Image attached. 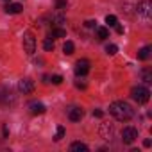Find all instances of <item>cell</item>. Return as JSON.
I'll return each instance as SVG.
<instances>
[{
	"instance_id": "obj_1",
	"label": "cell",
	"mask_w": 152,
	"mask_h": 152,
	"mask_svg": "<svg viewBox=\"0 0 152 152\" xmlns=\"http://www.w3.org/2000/svg\"><path fill=\"white\" fill-rule=\"evenodd\" d=\"M109 113H111L118 122H129V120L134 116L132 107H131L127 102H124V100H116V102H113V104L109 106Z\"/></svg>"
},
{
	"instance_id": "obj_2",
	"label": "cell",
	"mask_w": 152,
	"mask_h": 152,
	"mask_svg": "<svg viewBox=\"0 0 152 152\" xmlns=\"http://www.w3.org/2000/svg\"><path fill=\"white\" fill-rule=\"evenodd\" d=\"M131 95H132V99H134L138 104H147V102H148V99H150V91H148L147 88H143V86L132 88Z\"/></svg>"
},
{
	"instance_id": "obj_3",
	"label": "cell",
	"mask_w": 152,
	"mask_h": 152,
	"mask_svg": "<svg viewBox=\"0 0 152 152\" xmlns=\"http://www.w3.org/2000/svg\"><path fill=\"white\" fill-rule=\"evenodd\" d=\"M23 50L27 54H34V50H36V38H34L32 32H25L23 34Z\"/></svg>"
},
{
	"instance_id": "obj_4",
	"label": "cell",
	"mask_w": 152,
	"mask_h": 152,
	"mask_svg": "<svg viewBox=\"0 0 152 152\" xmlns=\"http://www.w3.org/2000/svg\"><path fill=\"white\" fill-rule=\"evenodd\" d=\"M136 138H138V131H136L134 127H125V129L122 131V141H124V143L131 145V143L136 141Z\"/></svg>"
},
{
	"instance_id": "obj_5",
	"label": "cell",
	"mask_w": 152,
	"mask_h": 152,
	"mask_svg": "<svg viewBox=\"0 0 152 152\" xmlns=\"http://www.w3.org/2000/svg\"><path fill=\"white\" fill-rule=\"evenodd\" d=\"M136 11H138V15H141L145 20H148V18H150V13H152V4H150V0H143V2H140V4L136 6Z\"/></svg>"
},
{
	"instance_id": "obj_6",
	"label": "cell",
	"mask_w": 152,
	"mask_h": 152,
	"mask_svg": "<svg viewBox=\"0 0 152 152\" xmlns=\"http://www.w3.org/2000/svg\"><path fill=\"white\" fill-rule=\"evenodd\" d=\"M88 72H90V61L88 59H79L75 63V75H77V77H83Z\"/></svg>"
},
{
	"instance_id": "obj_7",
	"label": "cell",
	"mask_w": 152,
	"mask_h": 152,
	"mask_svg": "<svg viewBox=\"0 0 152 152\" xmlns=\"http://www.w3.org/2000/svg\"><path fill=\"white\" fill-rule=\"evenodd\" d=\"M18 90H20L23 95H31V93L34 91V83H32L31 79H22V81L18 83Z\"/></svg>"
},
{
	"instance_id": "obj_8",
	"label": "cell",
	"mask_w": 152,
	"mask_h": 152,
	"mask_svg": "<svg viewBox=\"0 0 152 152\" xmlns=\"http://www.w3.org/2000/svg\"><path fill=\"white\" fill-rule=\"evenodd\" d=\"M16 102V99H15V95L11 93V91H7V90H4L2 91V95H0V104H4V106H13Z\"/></svg>"
},
{
	"instance_id": "obj_9",
	"label": "cell",
	"mask_w": 152,
	"mask_h": 152,
	"mask_svg": "<svg viewBox=\"0 0 152 152\" xmlns=\"http://www.w3.org/2000/svg\"><path fill=\"white\" fill-rule=\"evenodd\" d=\"M83 116H84V111H83L81 107H73V109L68 111V118H70L72 122H81Z\"/></svg>"
},
{
	"instance_id": "obj_10",
	"label": "cell",
	"mask_w": 152,
	"mask_h": 152,
	"mask_svg": "<svg viewBox=\"0 0 152 152\" xmlns=\"http://www.w3.org/2000/svg\"><path fill=\"white\" fill-rule=\"evenodd\" d=\"M100 136H102L104 140H111V138H113V125L102 124V125H100Z\"/></svg>"
},
{
	"instance_id": "obj_11",
	"label": "cell",
	"mask_w": 152,
	"mask_h": 152,
	"mask_svg": "<svg viewBox=\"0 0 152 152\" xmlns=\"http://www.w3.org/2000/svg\"><path fill=\"white\" fill-rule=\"evenodd\" d=\"M45 111H47V107H45L41 102H32V104H31V113H32V115H43Z\"/></svg>"
},
{
	"instance_id": "obj_12",
	"label": "cell",
	"mask_w": 152,
	"mask_h": 152,
	"mask_svg": "<svg viewBox=\"0 0 152 152\" xmlns=\"http://www.w3.org/2000/svg\"><path fill=\"white\" fill-rule=\"evenodd\" d=\"M22 9H23L22 4H7L6 6V13H9V15H18V13H22Z\"/></svg>"
},
{
	"instance_id": "obj_13",
	"label": "cell",
	"mask_w": 152,
	"mask_h": 152,
	"mask_svg": "<svg viewBox=\"0 0 152 152\" xmlns=\"http://www.w3.org/2000/svg\"><path fill=\"white\" fill-rule=\"evenodd\" d=\"M48 38H66V31L61 27H54L48 34Z\"/></svg>"
},
{
	"instance_id": "obj_14",
	"label": "cell",
	"mask_w": 152,
	"mask_h": 152,
	"mask_svg": "<svg viewBox=\"0 0 152 152\" xmlns=\"http://www.w3.org/2000/svg\"><path fill=\"white\" fill-rule=\"evenodd\" d=\"M70 150H73V152H88V147L84 143H81V141H75V143L70 145Z\"/></svg>"
},
{
	"instance_id": "obj_15",
	"label": "cell",
	"mask_w": 152,
	"mask_h": 152,
	"mask_svg": "<svg viewBox=\"0 0 152 152\" xmlns=\"http://www.w3.org/2000/svg\"><path fill=\"white\" fill-rule=\"evenodd\" d=\"M150 57V47H143L140 52H138V59H141V61H147Z\"/></svg>"
},
{
	"instance_id": "obj_16",
	"label": "cell",
	"mask_w": 152,
	"mask_h": 152,
	"mask_svg": "<svg viewBox=\"0 0 152 152\" xmlns=\"http://www.w3.org/2000/svg\"><path fill=\"white\" fill-rule=\"evenodd\" d=\"M73 50H75L73 43H72V41H66V43H64V47H63V52H64L66 56H72V54H73Z\"/></svg>"
},
{
	"instance_id": "obj_17",
	"label": "cell",
	"mask_w": 152,
	"mask_h": 152,
	"mask_svg": "<svg viewBox=\"0 0 152 152\" xmlns=\"http://www.w3.org/2000/svg\"><path fill=\"white\" fill-rule=\"evenodd\" d=\"M97 36H99L100 39H106V38L109 36V31H107L106 27H99V29H97Z\"/></svg>"
},
{
	"instance_id": "obj_18",
	"label": "cell",
	"mask_w": 152,
	"mask_h": 152,
	"mask_svg": "<svg viewBox=\"0 0 152 152\" xmlns=\"http://www.w3.org/2000/svg\"><path fill=\"white\" fill-rule=\"evenodd\" d=\"M52 22L56 23V27H59L61 23H64V22H66V18H64L63 15H56V16H52Z\"/></svg>"
},
{
	"instance_id": "obj_19",
	"label": "cell",
	"mask_w": 152,
	"mask_h": 152,
	"mask_svg": "<svg viewBox=\"0 0 152 152\" xmlns=\"http://www.w3.org/2000/svg\"><path fill=\"white\" fill-rule=\"evenodd\" d=\"M54 47H56V45H54V41H52V38H48V39H45V41H43V48H45L47 52H50V50H54Z\"/></svg>"
},
{
	"instance_id": "obj_20",
	"label": "cell",
	"mask_w": 152,
	"mask_h": 152,
	"mask_svg": "<svg viewBox=\"0 0 152 152\" xmlns=\"http://www.w3.org/2000/svg\"><path fill=\"white\" fill-rule=\"evenodd\" d=\"M116 22H118V20H116V16H113V15H107V16H106V23H107L109 27L116 25Z\"/></svg>"
},
{
	"instance_id": "obj_21",
	"label": "cell",
	"mask_w": 152,
	"mask_h": 152,
	"mask_svg": "<svg viewBox=\"0 0 152 152\" xmlns=\"http://www.w3.org/2000/svg\"><path fill=\"white\" fill-rule=\"evenodd\" d=\"M106 52H107L109 56H115V54L118 52V47H116V45H107V47H106Z\"/></svg>"
},
{
	"instance_id": "obj_22",
	"label": "cell",
	"mask_w": 152,
	"mask_h": 152,
	"mask_svg": "<svg viewBox=\"0 0 152 152\" xmlns=\"http://www.w3.org/2000/svg\"><path fill=\"white\" fill-rule=\"evenodd\" d=\"M63 136H64V127H63V125H59V127H57V132H56V138H54V140H56V141H59Z\"/></svg>"
},
{
	"instance_id": "obj_23",
	"label": "cell",
	"mask_w": 152,
	"mask_h": 152,
	"mask_svg": "<svg viewBox=\"0 0 152 152\" xmlns=\"http://www.w3.org/2000/svg\"><path fill=\"white\" fill-rule=\"evenodd\" d=\"M56 9H59V11L66 9V0H56Z\"/></svg>"
},
{
	"instance_id": "obj_24",
	"label": "cell",
	"mask_w": 152,
	"mask_h": 152,
	"mask_svg": "<svg viewBox=\"0 0 152 152\" xmlns=\"http://www.w3.org/2000/svg\"><path fill=\"white\" fill-rule=\"evenodd\" d=\"M143 83H147V84H148V83H152V73H150L148 70H145V72H143Z\"/></svg>"
},
{
	"instance_id": "obj_25",
	"label": "cell",
	"mask_w": 152,
	"mask_h": 152,
	"mask_svg": "<svg viewBox=\"0 0 152 152\" xmlns=\"http://www.w3.org/2000/svg\"><path fill=\"white\" fill-rule=\"evenodd\" d=\"M50 83H52V84H61V83H63V77H61V75H52V77H50Z\"/></svg>"
},
{
	"instance_id": "obj_26",
	"label": "cell",
	"mask_w": 152,
	"mask_h": 152,
	"mask_svg": "<svg viewBox=\"0 0 152 152\" xmlns=\"http://www.w3.org/2000/svg\"><path fill=\"white\" fill-rule=\"evenodd\" d=\"M95 23H97V22H93V20H88V22H86L84 25H86L88 29H93V27H95Z\"/></svg>"
},
{
	"instance_id": "obj_27",
	"label": "cell",
	"mask_w": 152,
	"mask_h": 152,
	"mask_svg": "<svg viewBox=\"0 0 152 152\" xmlns=\"http://www.w3.org/2000/svg\"><path fill=\"white\" fill-rule=\"evenodd\" d=\"M93 116H97V118H102V116H104V113H102L100 109H95V111H93Z\"/></svg>"
},
{
	"instance_id": "obj_28",
	"label": "cell",
	"mask_w": 152,
	"mask_h": 152,
	"mask_svg": "<svg viewBox=\"0 0 152 152\" xmlns=\"http://www.w3.org/2000/svg\"><path fill=\"white\" fill-rule=\"evenodd\" d=\"M75 86H77V88H83V90H84V88H86V83H81V81H79L77 84H75Z\"/></svg>"
},
{
	"instance_id": "obj_29",
	"label": "cell",
	"mask_w": 152,
	"mask_h": 152,
	"mask_svg": "<svg viewBox=\"0 0 152 152\" xmlns=\"http://www.w3.org/2000/svg\"><path fill=\"white\" fill-rule=\"evenodd\" d=\"M116 32H118V34H124V27H122V25H116Z\"/></svg>"
},
{
	"instance_id": "obj_30",
	"label": "cell",
	"mask_w": 152,
	"mask_h": 152,
	"mask_svg": "<svg viewBox=\"0 0 152 152\" xmlns=\"http://www.w3.org/2000/svg\"><path fill=\"white\" fill-rule=\"evenodd\" d=\"M143 147H150V140H145L143 141Z\"/></svg>"
}]
</instances>
